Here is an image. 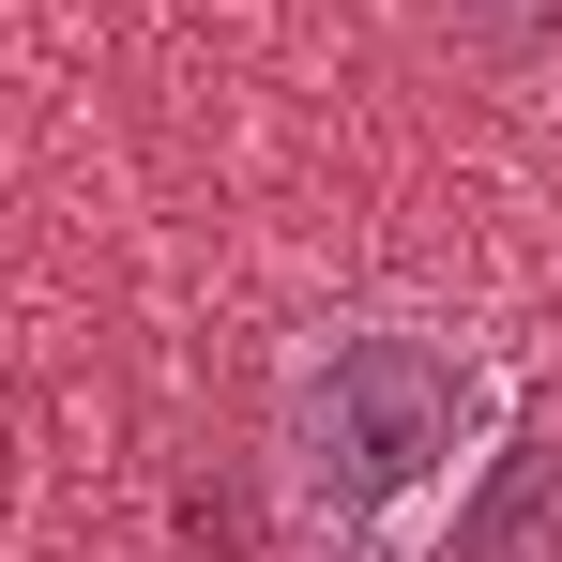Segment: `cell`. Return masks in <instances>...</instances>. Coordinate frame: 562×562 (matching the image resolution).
<instances>
[{"instance_id": "1", "label": "cell", "mask_w": 562, "mask_h": 562, "mask_svg": "<svg viewBox=\"0 0 562 562\" xmlns=\"http://www.w3.org/2000/svg\"><path fill=\"white\" fill-rule=\"evenodd\" d=\"M502 441H517V350L457 304H335L274 350L259 471H274L289 562L441 548Z\"/></svg>"}, {"instance_id": "2", "label": "cell", "mask_w": 562, "mask_h": 562, "mask_svg": "<svg viewBox=\"0 0 562 562\" xmlns=\"http://www.w3.org/2000/svg\"><path fill=\"white\" fill-rule=\"evenodd\" d=\"M457 46L502 61V77H548L562 61V0H457Z\"/></svg>"}]
</instances>
